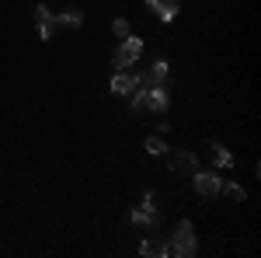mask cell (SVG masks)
<instances>
[{
	"label": "cell",
	"instance_id": "cell-1",
	"mask_svg": "<svg viewBox=\"0 0 261 258\" xmlns=\"http://www.w3.org/2000/svg\"><path fill=\"white\" fill-rule=\"evenodd\" d=\"M195 251H199V244H195V227H192V220H181L178 227H174V234H171V255L192 258Z\"/></svg>",
	"mask_w": 261,
	"mask_h": 258
},
{
	"label": "cell",
	"instance_id": "cell-2",
	"mask_svg": "<svg viewBox=\"0 0 261 258\" xmlns=\"http://www.w3.org/2000/svg\"><path fill=\"white\" fill-rule=\"evenodd\" d=\"M167 108V91L161 87H150V91H133V112L143 115V112H164Z\"/></svg>",
	"mask_w": 261,
	"mask_h": 258
},
{
	"label": "cell",
	"instance_id": "cell-3",
	"mask_svg": "<svg viewBox=\"0 0 261 258\" xmlns=\"http://www.w3.org/2000/svg\"><path fill=\"white\" fill-rule=\"evenodd\" d=\"M140 53H143V42L140 39H133V35H125V39H122V45L119 49H115V70H129V66H133V63L140 60Z\"/></svg>",
	"mask_w": 261,
	"mask_h": 258
},
{
	"label": "cell",
	"instance_id": "cell-4",
	"mask_svg": "<svg viewBox=\"0 0 261 258\" xmlns=\"http://www.w3.org/2000/svg\"><path fill=\"white\" fill-rule=\"evenodd\" d=\"M164 157H167V168H171L174 175H195V171H199V157H195L192 150H174V154L167 150Z\"/></svg>",
	"mask_w": 261,
	"mask_h": 258
},
{
	"label": "cell",
	"instance_id": "cell-5",
	"mask_svg": "<svg viewBox=\"0 0 261 258\" xmlns=\"http://www.w3.org/2000/svg\"><path fill=\"white\" fill-rule=\"evenodd\" d=\"M167 77V63L157 60L153 66H146L143 74H136V91H150V87H161Z\"/></svg>",
	"mask_w": 261,
	"mask_h": 258
},
{
	"label": "cell",
	"instance_id": "cell-6",
	"mask_svg": "<svg viewBox=\"0 0 261 258\" xmlns=\"http://www.w3.org/2000/svg\"><path fill=\"white\" fill-rule=\"evenodd\" d=\"M192 185H195V192H199L202 199L220 196V178H216L213 171H195V175H192Z\"/></svg>",
	"mask_w": 261,
	"mask_h": 258
},
{
	"label": "cell",
	"instance_id": "cell-7",
	"mask_svg": "<svg viewBox=\"0 0 261 258\" xmlns=\"http://www.w3.org/2000/svg\"><path fill=\"white\" fill-rule=\"evenodd\" d=\"M129 223L133 227H140V230H153L161 217H157V209H146V206H136V209H129Z\"/></svg>",
	"mask_w": 261,
	"mask_h": 258
},
{
	"label": "cell",
	"instance_id": "cell-8",
	"mask_svg": "<svg viewBox=\"0 0 261 258\" xmlns=\"http://www.w3.org/2000/svg\"><path fill=\"white\" fill-rule=\"evenodd\" d=\"M53 21H56V28H81L84 11L81 7H66V11H60V14H53Z\"/></svg>",
	"mask_w": 261,
	"mask_h": 258
},
{
	"label": "cell",
	"instance_id": "cell-9",
	"mask_svg": "<svg viewBox=\"0 0 261 258\" xmlns=\"http://www.w3.org/2000/svg\"><path fill=\"white\" fill-rule=\"evenodd\" d=\"M112 91H115V95H133V91H136V74L119 70V74L112 77Z\"/></svg>",
	"mask_w": 261,
	"mask_h": 258
},
{
	"label": "cell",
	"instance_id": "cell-10",
	"mask_svg": "<svg viewBox=\"0 0 261 258\" xmlns=\"http://www.w3.org/2000/svg\"><path fill=\"white\" fill-rule=\"evenodd\" d=\"M146 4H150V7L157 11V18H161V21H171V18H174V14L181 11L178 0H146Z\"/></svg>",
	"mask_w": 261,
	"mask_h": 258
},
{
	"label": "cell",
	"instance_id": "cell-11",
	"mask_svg": "<svg viewBox=\"0 0 261 258\" xmlns=\"http://www.w3.org/2000/svg\"><path fill=\"white\" fill-rule=\"evenodd\" d=\"M220 196L233 199V202H244L247 192H244V185H237V181H220Z\"/></svg>",
	"mask_w": 261,
	"mask_h": 258
},
{
	"label": "cell",
	"instance_id": "cell-12",
	"mask_svg": "<svg viewBox=\"0 0 261 258\" xmlns=\"http://www.w3.org/2000/svg\"><path fill=\"white\" fill-rule=\"evenodd\" d=\"M140 255H143V258L171 255V244H161V241H143V244H140Z\"/></svg>",
	"mask_w": 261,
	"mask_h": 258
},
{
	"label": "cell",
	"instance_id": "cell-13",
	"mask_svg": "<svg viewBox=\"0 0 261 258\" xmlns=\"http://www.w3.org/2000/svg\"><path fill=\"white\" fill-rule=\"evenodd\" d=\"M209 150H213V164H216V168H230V164H233V154H230L223 143H213Z\"/></svg>",
	"mask_w": 261,
	"mask_h": 258
},
{
	"label": "cell",
	"instance_id": "cell-14",
	"mask_svg": "<svg viewBox=\"0 0 261 258\" xmlns=\"http://www.w3.org/2000/svg\"><path fill=\"white\" fill-rule=\"evenodd\" d=\"M146 154H150V157H164V154H167V143L157 139V136H150L146 139Z\"/></svg>",
	"mask_w": 261,
	"mask_h": 258
},
{
	"label": "cell",
	"instance_id": "cell-15",
	"mask_svg": "<svg viewBox=\"0 0 261 258\" xmlns=\"http://www.w3.org/2000/svg\"><path fill=\"white\" fill-rule=\"evenodd\" d=\"M53 32H56V21H53V18L39 25V39H42V42H49V39H53Z\"/></svg>",
	"mask_w": 261,
	"mask_h": 258
},
{
	"label": "cell",
	"instance_id": "cell-16",
	"mask_svg": "<svg viewBox=\"0 0 261 258\" xmlns=\"http://www.w3.org/2000/svg\"><path fill=\"white\" fill-rule=\"evenodd\" d=\"M112 32H115L119 39H125V35H133V32H129V21H125V18H115V21H112Z\"/></svg>",
	"mask_w": 261,
	"mask_h": 258
},
{
	"label": "cell",
	"instance_id": "cell-17",
	"mask_svg": "<svg viewBox=\"0 0 261 258\" xmlns=\"http://www.w3.org/2000/svg\"><path fill=\"white\" fill-rule=\"evenodd\" d=\"M49 18H53V11L45 4H35V25H42V21H49Z\"/></svg>",
	"mask_w": 261,
	"mask_h": 258
},
{
	"label": "cell",
	"instance_id": "cell-18",
	"mask_svg": "<svg viewBox=\"0 0 261 258\" xmlns=\"http://www.w3.org/2000/svg\"><path fill=\"white\" fill-rule=\"evenodd\" d=\"M143 206H146V209H157V196H153V192H146V196H143Z\"/></svg>",
	"mask_w": 261,
	"mask_h": 258
}]
</instances>
